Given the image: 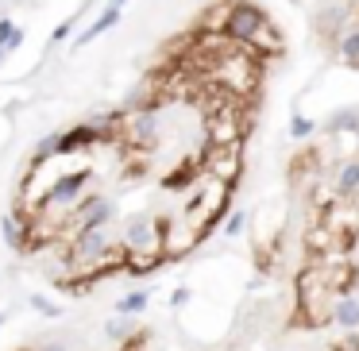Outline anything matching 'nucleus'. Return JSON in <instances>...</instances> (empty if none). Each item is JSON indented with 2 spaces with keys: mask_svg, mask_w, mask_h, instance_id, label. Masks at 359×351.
<instances>
[{
  "mask_svg": "<svg viewBox=\"0 0 359 351\" xmlns=\"http://www.w3.org/2000/svg\"><path fill=\"white\" fill-rule=\"evenodd\" d=\"M220 35H228L232 42L251 47L255 54H282V35L275 31L267 12L255 8L251 0H232V4H228Z\"/></svg>",
  "mask_w": 359,
  "mask_h": 351,
  "instance_id": "f257e3e1",
  "label": "nucleus"
},
{
  "mask_svg": "<svg viewBox=\"0 0 359 351\" xmlns=\"http://www.w3.org/2000/svg\"><path fill=\"white\" fill-rule=\"evenodd\" d=\"M112 255V240L105 228H82V232H74V240H70V259L77 263V267H100V263Z\"/></svg>",
  "mask_w": 359,
  "mask_h": 351,
  "instance_id": "f03ea898",
  "label": "nucleus"
},
{
  "mask_svg": "<svg viewBox=\"0 0 359 351\" xmlns=\"http://www.w3.org/2000/svg\"><path fill=\"white\" fill-rule=\"evenodd\" d=\"M89 178H93V170H89V166L74 170V174H59V178H54V185L43 193L39 209H47V205H59V209H74L77 201L85 197V185H89Z\"/></svg>",
  "mask_w": 359,
  "mask_h": 351,
  "instance_id": "7ed1b4c3",
  "label": "nucleus"
},
{
  "mask_svg": "<svg viewBox=\"0 0 359 351\" xmlns=\"http://www.w3.org/2000/svg\"><path fill=\"white\" fill-rule=\"evenodd\" d=\"M105 139H109V127H100L97 120H82V124L59 135V155H85V150L100 147Z\"/></svg>",
  "mask_w": 359,
  "mask_h": 351,
  "instance_id": "20e7f679",
  "label": "nucleus"
},
{
  "mask_svg": "<svg viewBox=\"0 0 359 351\" xmlns=\"http://www.w3.org/2000/svg\"><path fill=\"white\" fill-rule=\"evenodd\" d=\"M0 235H4V243H8L12 251H27V247H31L27 240H35V235H31V224H27V217H24L20 209L4 212V220H0Z\"/></svg>",
  "mask_w": 359,
  "mask_h": 351,
  "instance_id": "39448f33",
  "label": "nucleus"
},
{
  "mask_svg": "<svg viewBox=\"0 0 359 351\" xmlns=\"http://www.w3.org/2000/svg\"><path fill=\"white\" fill-rule=\"evenodd\" d=\"M128 135H132V143H135V147H143V150L159 139V116H155V109L135 112V116L128 120Z\"/></svg>",
  "mask_w": 359,
  "mask_h": 351,
  "instance_id": "423d86ee",
  "label": "nucleus"
},
{
  "mask_svg": "<svg viewBox=\"0 0 359 351\" xmlns=\"http://www.w3.org/2000/svg\"><path fill=\"white\" fill-rule=\"evenodd\" d=\"M333 320L344 328V332H359V297H356V290L340 293V297L333 301Z\"/></svg>",
  "mask_w": 359,
  "mask_h": 351,
  "instance_id": "0eeeda50",
  "label": "nucleus"
},
{
  "mask_svg": "<svg viewBox=\"0 0 359 351\" xmlns=\"http://www.w3.org/2000/svg\"><path fill=\"white\" fill-rule=\"evenodd\" d=\"M116 24H120V4H109V8L100 12V16H97V20H93V24H89V27H85V31H82V35H77V42H74V47H89V42H93V39H97V35H105V31H112V27H116Z\"/></svg>",
  "mask_w": 359,
  "mask_h": 351,
  "instance_id": "6e6552de",
  "label": "nucleus"
},
{
  "mask_svg": "<svg viewBox=\"0 0 359 351\" xmlns=\"http://www.w3.org/2000/svg\"><path fill=\"white\" fill-rule=\"evenodd\" d=\"M193 182H197V162L185 159L182 166H174L167 178H162V189H167V193H185Z\"/></svg>",
  "mask_w": 359,
  "mask_h": 351,
  "instance_id": "1a4fd4ad",
  "label": "nucleus"
},
{
  "mask_svg": "<svg viewBox=\"0 0 359 351\" xmlns=\"http://www.w3.org/2000/svg\"><path fill=\"white\" fill-rule=\"evenodd\" d=\"M147 305H151V290H132L112 305V313H120V317H139V313H147Z\"/></svg>",
  "mask_w": 359,
  "mask_h": 351,
  "instance_id": "9d476101",
  "label": "nucleus"
},
{
  "mask_svg": "<svg viewBox=\"0 0 359 351\" xmlns=\"http://www.w3.org/2000/svg\"><path fill=\"white\" fill-rule=\"evenodd\" d=\"M336 189L340 193H359V159L340 162V170H336Z\"/></svg>",
  "mask_w": 359,
  "mask_h": 351,
  "instance_id": "9b49d317",
  "label": "nucleus"
},
{
  "mask_svg": "<svg viewBox=\"0 0 359 351\" xmlns=\"http://www.w3.org/2000/svg\"><path fill=\"white\" fill-rule=\"evenodd\" d=\"M247 220H251V212L247 209H232L224 217V224H220V232H224V240H240L243 235V228H247Z\"/></svg>",
  "mask_w": 359,
  "mask_h": 351,
  "instance_id": "f8f14e48",
  "label": "nucleus"
},
{
  "mask_svg": "<svg viewBox=\"0 0 359 351\" xmlns=\"http://www.w3.org/2000/svg\"><path fill=\"white\" fill-rule=\"evenodd\" d=\"M340 58L351 62V66H359V27H356V31H348V35L340 39Z\"/></svg>",
  "mask_w": 359,
  "mask_h": 351,
  "instance_id": "ddd939ff",
  "label": "nucleus"
},
{
  "mask_svg": "<svg viewBox=\"0 0 359 351\" xmlns=\"http://www.w3.org/2000/svg\"><path fill=\"white\" fill-rule=\"evenodd\" d=\"M128 320H132V317H120V313H116V317L105 325V336H109V340H116V343H124L128 336H132V325H128Z\"/></svg>",
  "mask_w": 359,
  "mask_h": 351,
  "instance_id": "4468645a",
  "label": "nucleus"
},
{
  "mask_svg": "<svg viewBox=\"0 0 359 351\" xmlns=\"http://www.w3.org/2000/svg\"><path fill=\"white\" fill-rule=\"evenodd\" d=\"M54 155H59V135H47V139H39V143H35V155H31V162L39 166V162L54 159Z\"/></svg>",
  "mask_w": 359,
  "mask_h": 351,
  "instance_id": "2eb2a0df",
  "label": "nucleus"
},
{
  "mask_svg": "<svg viewBox=\"0 0 359 351\" xmlns=\"http://www.w3.org/2000/svg\"><path fill=\"white\" fill-rule=\"evenodd\" d=\"M328 132H351V135H359V116H356V112H336V116L328 120Z\"/></svg>",
  "mask_w": 359,
  "mask_h": 351,
  "instance_id": "dca6fc26",
  "label": "nucleus"
},
{
  "mask_svg": "<svg viewBox=\"0 0 359 351\" xmlns=\"http://www.w3.org/2000/svg\"><path fill=\"white\" fill-rule=\"evenodd\" d=\"M27 305H31L35 313H43V317H50V320H59L62 313H66V309H62V305H54V301H47V297H43V293H35V297L27 301Z\"/></svg>",
  "mask_w": 359,
  "mask_h": 351,
  "instance_id": "f3484780",
  "label": "nucleus"
},
{
  "mask_svg": "<svg viewBox=\"0 0 359 351\" xmlns=\"http://www.w3.org/2000/svg\"><path fill=\"white\" fill-rule=\"evenodd\" d=\"M313 132H317V124H313L310 116H293V120H290V139L301 143V139H310Z\"/></svg>",
  "mask_w": 359,
  "mask_h": 351,
  "instance_id": "a211bd4d",
  "label": "nucleus"
},
{
  "mask_svg": "<svg viewBox=\"0 0 359 351\" xmlns=\"http://www.w3.org/2000/svg\"><path fill=\"white\" fill-rule=\"evenodd\" d=\"M190 297H193V290H190V286H178V290L170 293V305H174V309H182V305H185Z\"/></svg>",
  "mask_w": 359,
  "mask_h": 351,
  "instance_id": "6ab92c4d",
  "label": "nucleus"
},
{
  "mask_svg": "<svg viewBox=\"0 0 359 351\" xmlns=\"http://www.w3.org/2000/svg\"><path fill=\"white\" fill-rule=\"evenodd\" d=\"M12 31H16V27H12V20H8V16H0V47L12 39Z\"/></svg>",
  "mask_w": 359,
  "mask_h": 351,
  "instance_id": "aec40b11",
  "label": "nucleus"
},
{
  "mask_svg": "<svg viewBox=\"0 0 359 351\" xmlns=\"http://www.w3.org/2000/svg\"><path fill=\"white\" fill-rule=\"evenodd\" d=\"M70 31H74V20H62V24L54 27V42H62V39H66Z\"/></svg>",
  "mask_w": 359,
  "mask_h": 351,
  "instance_id": "412c9836",
  "label": "nucleus"
},
{
  "mask_svg": "<svg viewBox=\"0 0 359 351\" xmlns=\"http://www.w3.org/2000/svg\"><path fill=\"white\" fill-rule=\"evenodd\" d=\"M336 351H359V336H351V332H348V340H344Z\"/></svg>",
  "mask_w": 359,
  "mask_h": 351,
  "instance_id": "4be33fe9",
  "label": "nucleus"
},
{
  "mask_svg": "<svg viewBox=\"0 0 359 351\" xmlns=\"http://www.w3.org/2000/svg\"><path fill=\"white\" fill-rule=\"evenodd\" d=\"M20 42H24V31H20V27H16V31H12V39H8V42H4V47H8V50H16V47H20Z\"/></svg>",
  "mask_w": 359,
  "mask_h": 351,
  "instance_id": "5701e85b",
  "label": "nucleus"
},
{
  "mask_svg": "<svg viewBox=\"0 0 359 351\" xmlns=\"http://www.w3.org/2000/svg\"><path fill=\"white\" fill-rule=\"evenodd\" d=\"M39 351H70V348H66V343H43Z\"/></svg>",
  "mask_w": 359,
  "mask_h": 351,
  "instance_id": "b1692460",
  "label": "nucleus"
},
{
  "mask_svg": "<svg viewBox=\"0 0 359 351\" xmlns=\"http://www.w3.org/2000/svg\"><path fill=\"white\" fill-rule=\"evenodd\" d=\"M4 54H8V47H0V62H4Z\"/></svg>",
  "mask_w": 359,
  "mask_h": 351,
  "instance_id": "393cba45",
  "label": "nucleus"
},
{
  "mask_svg": "<svg viewBox=\"0 0 359 351\" xmlns=\"http://www.w3.org/2000/svg\"><path fill=\"white\" fill-rule=\"evenodd\" d=\"M112 4H120V8H124V4H128V0H112Z\"/></svg>",
  "mask_w": 359,
  "mask_h": 351,
  "instance_id": "a878e982",
  "label": "nucleus"
},
{
  "mask_svg": "<svg viewBox=\"0 0 359 351\" xmlns=\"http://www.w3.org/2000/svg\"><path fill=\"white\" fill-rule=\"evenodd\" d=\"M0 328H4V313H0Z\"/></svg>",
  "mask_w": 359,
  "mask_h": 351,
  "instance_id": "bb28decb",
  "label": "nucleus"
}]
</instances>
